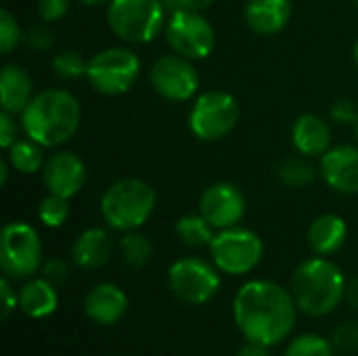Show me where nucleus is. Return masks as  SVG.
I'll use <instances>...</instances> for the list:
<instances>
[{
	"label": "nucleus",
	"instance_id": "nucleus-35",
	"mask_svg": "<svg viewBox=\"0 0 358 356\" xmlns=\"http://www.w3.org/2000/svg\"><path fill=\"white\" fill-rule=\"evenodd\" d=\"M329 120L336 124H357L358 109L350 99H340L329 107Z\"/></svg>",
	"mask_w": 358,
	"mask_h": 356
},
{
	"label": "nucleus",
	"instance_id": "nucleus-2",
	"mask_svg": "<svg viewBox=\"0 0 358 356\" xmlns=\"http://www.w3.org/2000/svg\"><path fill=\"white\" fill-rule=\"evenodd\" d=\"M21 130L27 138L44 149L65 145L80 128V101L65 88H46L31 97L27 107L19 113Z\"/></svg>",
	"mask_w": 358,
	"mask_h": 356
},
{
	"label": "nucleus",
	"instance_id": "nucleus-6",
	"mask_svg": "<svg viewBox=\"0 0 358 356\" xmlns=\"http://www.w3.org/2000/svg\"><path fill=\"white\" fill-rule=\"evenodd\" d=\"M138 76L141 59L126 46H109L88 59L86 80L96 92L105 97L126 94L136 84Z\"/></svg>",
	"mask_w": 358,
	"mask_h": 356
},
{
	"label": "nucleus",
	"instance_id": "nucleus-16",
	"mask_svg": "<svg viewBox=\"0 0 358 356\" xmlns=\"http://www.w3.org/2000/svg\"><path fill=\"white\" fill-rule=\"evenodd\" d=\"M84 311L90 321L99 325L117 323L128 311V296L113 283H96L84 300Z\"/></svg>",
	"mask_w": 358,
	"mask_h": 356
},
{
	"label": "nucleus",
	"instance_id": "nucleus-40",
	"mask_svg": "<svg viewBox=\"0 0 358 356\" xmlns=\"http://www.w3.org/2000/svg\"><path fill=\"white\" fill-rule=\"evenodd\" d=\"M162 4L168 10V15H174V13H180V10H187L189 8L187 0H162Z\"/></svg>",
	"mask_w": 358,
	"mask_h": 356
},
{
	"label": "nucleus",
	"instance_id": "nucleus-20",
	"mask_svg": "<svg viewBox=\"0 0 358 356\" xmlns=\"http://www.w3.org/2000/svg\"><path fill=\"white\" fill-rule=\"evenodd\" d=\"M34 80L17 63H6L0 69V103L4 111L19 115L34 97Z\"/></svg>",
	"mask_w": 358,
	"mask_h": 356
},
{
	"label": "nucleus",
	"instance_id": "nucleus-41",
	"mask_svg": "<svg viewBox=\"0 0 358 356\" xmlns=\"http://www.w3.org/2000/svg\"><path fill=\"white\" fill-rule=\"evenodd\" d=\"M214 2H216V0H187L189 8H193V10H203V8L212 6Z\"/></svg>",
	"mask_w": 358,
	"mask_h": 356
},
{
	"label": "nucleus",
	"instance_id": "nucleus-3",
	"mask_svg": "<svg viewBox=\"0 0 358 356\" xmlns=\"http://www.w3.org/2000/svg\"><path fill=\"white\" fill-rule=\"evenodd\" d=\"M292 294L304 315L327 317L344 300L346 277L336 262L325 256H315L298 264L294 271Z\"/></svg>",
	"mask_w": 358,
	"mask_h": 356
},
{
	"label": "nucleus",
	"instance_id": "nucleus-9",
	"mask_svg": "<svg viewBox=\"0 0 358 356\" xmlns=\"http://www.w3.org/2000/svg\"><path fill=\"white\" fill-rule=\"evenodd\" d=\"M210 256L220 273L235 277L248 275L260 264L264 256V243L254 231L237 225L216 233L210 243Z\"/></svg>",
	"mask_w": 358,
	"mask_h": 356
},
{
	"label": "nucleus",
	"instance_id": "nucleus-39",
	"mask_svg": "<svg viewBox=\"0 0 358 356\" xmlns=\"http://www.w3.org/2000/svg\"><path fill=\"white\" fill-rule=\"evenodd\" d=\"M344 300H346L352 308H358V279H350V281H346V294H344Z\"/></svg>",
	"mask_w": 358,
	"mask_h": 356
},
{
	"label": "nucleus",
	"instance_id": "nucleus-31",
	"mask_svg": "<svg viewBox=\"0 0 358 356\" xmlns=\"http://www.w3.org/2000/svg\"><path fill=\"white\" fill-rule=\"evenodd\" d=\"M331 344L336 350L342 353L358 350V323H342L340 327H336L331 336Z\"/></svg>",
	"mask_w": 358,
	"mask_h": 356
},
{
	"label": "nucleus",
	"instance_id": "nucleus-1",
	"mask_svg": "<svg viewBox=\"0 0 358 356\" xmlns=\"http://www.w3.org/2000/svg\"><path fill=\"white\" fill-rule=\"evenodd\" d=\"M298 311L294 294L266 279L248 281L233 300V317L243 338L268 348L294 332Z\"/></svg>",
	"mask_w": 358,
	"mask_h": 356
},
{
	"label": "nucleus",
	"instance_id": "nucleus-17",
	"mask_svg": "<svg viewBox=\"0 0 358 356\" xmlns=\"http://www.w3.org/2000/svg\"><path fill=\"white\" fill-rule=\"evenodd\" d=\"M243 19L254 34L275 36L283 31L292 19V0H248Z\"/></svg>",
	"mask_w": 358,
	"mask_h": 356
},
{
	"label": "nucleus",
	"instance_id": "nucleus-13",
	"mask_svg": "<svg viewBox=\"0 0 358 356\" xmlns=\"http://www.w3.org/2000/svg\"><path fill=\"white\" fill-rule=\"evenodd\" d=\"M248 204L243 191L235 183H214L199 195V214L216 229L224 231L237 227L245 216Z\"/></svg>",
	"mask_w": 358,
	"mask_h": 356
},
{
	"label": "nucleus",
	"instance_id": "nucleus-19",
	"mask_svg": "<svg viewBox=\"0 0 358 356\" xmlns=\"http://www.w3.org/2000/svg\"><path fill=\"white\" fill-rule=\"evenodd\" d=\"M113 254V239L101 227H90L82 231L71 245V260L76 266L94 271L109 262Z\"/></svg>",
	"mask_w": 358,
	"mask_h": 356
},
{
	"label": "nucleus",
	"instance_id": "nucleus-30",
	"mask_svg": "<svg viewBox=\"0 0 358 356\" xmlns=\"http://www.w3.org/2000/svg\"><path fill=\"white\" fill-rule=\"evenodd\" d=\"M23 34L19 23H17V17L2 8L0 10V52L2 55H10L21 42H23Z\"/></svg>",
	"mask_w": 358,
	"mask_h": 356
},
{
	"label": "nucleus",
	"instance_id": "nucleus-42",
	"mask_svg": "<svg viewBox=\"0 0 358 356\" xmlns=\"http://www.w3.org/2000/svg\"><path fill=\"white\" fill-rule=\"evenodd\" d=\"M8 162H0V187H6L8 183Z\"/></svg>",
	"mask_w": 358,
	"mask_h": 356
},
{
	"label": "nucleus",
	"instance_id": "nucleus-28",
	"mask_svg": "<svg viewBox=\"0 0 358 356\" xmlns=\"http://www.w3.org/2000/svg\"><path fill=\"white\" fill-rule=\"evenodd\" d=\"M69 199L67 197H61V195H52V193H46L40 204H38V218L44 227L48 229H59L67 222L69 218Z\"/></svg>",
	"mask_w": 358,
	"mask_h": 356
},
{
	"label": "nucleus",
	"instance_id": "nucleus-10",
	"mask_svg": "<svg viewBox=\"0 0 358 356\" xmlns=\"http://www.w3.org/2000/svg\"><path fill=\"white\" fill-rule=\"evenodd\" d=\"M168 287L180 302L201 306L218 294L220 275L214 262L185 256L168 269Z\"/></svg>",
	"mask_w": 358,
	"mask_h": 356
},
{
	"label": "nucleus",
	"instance_id": "nucleus-24",
	"mask_svg": "<svg viewBox=\"0 0 358 356\" xmlns=\"http://www.w3.org/2000/svg\"><path fill=\"white\" fill-rule=\"evenodd\" d=\"M176 237L187 248H210L212 239L216 237V229L201 216V214H187L176 220Z\"/></svg>",
	"mask_w": 358,
	"mask_h": 356
},
{
	"label": "nucleus",
	"instance_id": "nucleus-14",
	"mask_svg": "<svg viewBox=\"0 0 358 356\" xmlns=\"http://www.w3.org/2000/svg\"><path fill=\"white\" fill-rule=\"evenodd\" d=\"M42 180L48 193L71 199L86 185V164L78 153L59 149L46 157Z\"/></svg>",
	"mask_w": 358,
	"mask_h": 356
},
{
	"label": "nucleus",
	"instance_id": "nucleus-38",
	"mask_svg": "<svg viewBox=\"0 0 358 356\" xmlns=\"http://www.w3.org/2000/svg\"><path fill=\"white\" fill-rule=\"evenodd\" d=\"M237 356H271L268 353V346H262V344H256V342H248L239 348Z\"/></svg>",
	"mask_w": 358,
	"mask_h": 356
},
{
	"label": "nucleus",
	"instance_id": "nucleus-34",
	"mask_svg": "<svg viewBox=\"0 0 358 356\" xmlns=\"http://www.w3.org/2000/svg\"><path fill=\"white\" fill-rule=\"evenodd\" d=\"M71 8V0H38V15L44 23L61 21Z\"/></svg>",
	"mask_w": 358,
	"mask_h": 356
},
{
	"label": "nucleus",
	"instance_id": "nucleus-33",
	"mask_svg": "<svg viewBox=\"0 0 358 356\" xmlns=\"http://www.w3.org/2000/svg\"><path fill=\"white\" fill-rule=\"evenodd\" d=\"M19 126L21 122H17V115L10 111H0V147L4 151H8L17 141H19Z\"/></svg>",
	"mask_w": 358,
	"mask_h": 356
},
{
	"label": "nucleus",
	"instance_id": "nucleus-44",
	"mask_svg": "<svg viewBox=\"0 0 358 356\" xmlns=\"http://www.w3.org/2000/svg\"><path fill=\"white\" fill-rule=\"evenodd\" d=\"M352 55H355V63H357V67H358V40H357V44H355V52H352Z\"/></svg>",
	"mask_w": 358,
	"mask_h": 356
},
{
	"label": "nucleus",
	"instance_id": "nucleus-8",
	"mask_svg": "<svg viewBox=\"0 0 358 356\" xmlns=\"http://www.w3.org/2000/svg\"><path fill=\"white\" fill-rule=\"evenodd\" d=\"M0 269L15 281L29 279L42 269V241L29 222L13 220L4 225L0 237Z\"/></svg>",
	"mask_w": 358,
	"mask_h": 356
},
{
	"label": "nucleus",
	"instance_id": "nucleus-7",
	"mask_svg": "<svg viewBox=\"0 0 358 356\" xmlns=\"http://www.w3.org/2000/svg\"><path fill=\"white\" fill-rule=\"evenodd\" d=\"M239 122V103L227 90H206L193 99L189 130L195 138L214 143L229 136Z\"/></svg>",
	"mask_w": 358,
	"mask_h": 356
},
{
	"label": "nucleus",
	"instance_id": "nucleus-4",
	"mask_svg": "<svg viewBox=\"0 0 358 356\" xmlns=\"http://www.w3.org/2000/svg\"><path fill=\"white\" fill-rule=\"evenodd\" d=\"M157 193L143 178H122L111 183L101 195V216L109 229L128 233L138 231L155 212Z\"/></svg>",
	"mask_w": 358,
	"mask_h": 356
},
{
	"label": "nucleus",
	"instance_id": "nucleus-32",
	"mask_svg": "<svg viewBox=\"0 0 358 356\" xmlns=\"http://www.w3.org/2000/svg\"><path fill=\"white\" fill-rule=\"evenodd\" d=\"M23 42H25L27 48H31L36 52H46L55 44V34L48 27L36 25V27H29L23 34Z\"/></svg>",
	"mask_w": 358,
	"mask_h": 356
},
{
	"label": "nucleus",
	"instance_id": "nucleus-25",
	"mask_svg": "<svg viewBox=\"0 0 358 356\" xmlns=\"http://www.w3.org/2000/svg\"><path fill=\"white\" fill-rule=\"evenodd\" d=\"M277 176L289 189H306L317 180L319 170L308 162V157L298 153L296 157H287L279 164Z\"/></svg>",
	"mask_w": 358,
	"mask_h": 356
},
{
	"label": "nucleus",
	"instance_id": "nucleus-15",
	"mask_svg": "<svg viewBox=\"0 0 358 356\" xmlns=\"http://www.w3.org/2000/svg\"><path fill=\"white\" fill-rule=\"evenodd\" d=\"M319 174L325 185L344 195L358 193V147L338 145L321 155Z\"/></svg>",
	"mask_w": 358,
	"mask_h": 356
},
{
	"label": "nucleus",
	"instance_id": "nucleus-23",
	"mask_svg": "<svg viewBox=\"0 0 358 356\" xmlns=\"http://www.w3.org/2000/svg\"><path fill=\"white\" fill-rule=\"evenodd\" d=\"M6 162L10 164L13 170H17L19 174H36L42 172L44 168V147L38 145L31 138H19L8 151H6Z\"/></svg>",
	"mask_w": 358,
	"mask_h": 356
},
{
	"label": "nucleus",
	"instance_id": "nucleus-45",
	"mask_svg": "<svg viewBox=\"0 0 358 356\" xmlns=\"http://www.w3.org/2000/svg\"><path fill=\"white\" fill-rule=\"evenodd\" d=\"M355 132H357V138H358V120H357V124H355Z\"/></svg>",
	"mask_w": 358,
	"mask_h": 356
},
{
	"label": "nucleus",
	"instance_id": "nucleus-36",
	"mask_svg": "<svg viewBox=\"0 0 358 356\" xmlns=\"http://www.w3.org/2000/svg\"><path fill=\"white\" fill-rule=\"evenodd\" d=\"M40 271H42V277H44L46 281H50L55 287L63 285V283L69 279V266H67V262L61 260V258H50V260H46V262L42 264Z\"/></svg>",
	"mask_w": 358,
	"mask_h": 356
},
{
	"label": "nucleus",
	"instance_id": "nucleus-26",
	"mask_svg": "<svg viewBox=\"0 0 358 356\" xmlns=\"http://www.w3.org/2000/svg\"><path fill=\"white\" fill-rule=\"evenodd\" d=\"M120 254H122V260L126 262V266L143 269L149 264V260L153 256V243L147 235H143L138 231H128L120 239Z\"/></svg>",
	"mask_w": 358,
	"mask_h": 356
},
{
	"label": "nucleus",
	"instance_id": "nucleus-5",
	"mask_svg": "<svg viewBox=\"0 0 358 356\" xmlns=\"http://www.w3.org/2000/svg\"><path fill=\"white\" fill-rule=\"evenodd\" d=\"M107 23L120 40L149 44L166 29L168 10L162 0H111L107 4Z\"/></svg>",
	"mask_w": 358,
	"mask_h": 356
},
{
	"label": "nucleus",
	"instance_id": "nucleus-12",
	"mask_svg": "<svg viewBox=\"0 0 358 356\" xmlns=\"http://www.w3.org/2000/svg\"><path fill=\"white\" fill-rule=\"evenodd\" d=\"M149 82L153 90L172 103H185L199 94V71L193 65L191 59L168 52L155 59V63L149 69Z\"/></svg>",
	"mask_w": 358,
	"mask_h": 356
},
{
	"label": "nucleus",
	"instance_id": "nucleus-21",
	"mask_svg": "<svg viewBox=\"0 0 358 356\" xmlns=\"http://www.w3.org/2000/svg\"><path fill=\"white\" fill-rule=\"evenodd\" d=\"M348 239V225L338 214H323L308 227V245L317 256H331Z\"/></svg>",
	"mask_w": 358,
	"mask_h": 356
},
{
	"label": "nucleus",
	"instance_id": "nucleus-37",
	"mask_svg": "<svg viewBox=\"0 0 358 356\" xmlns=\"http://www.w3.org/2000/svg\"><path fill=\"white\" fill-rule=\"evenodd\" d=\"M0 294H2V319L6 321L10 317V313L19 306V294L13 290L10 279L4 275V279H0Z\"/></svg>",
	"mask_w": 358,
	"mask_h": 356
},
{
	"label": "nucleus",
	"instance_id": "nucleus-22",
	"mask_svg": "<svg viewBox=\"0 0 358 356\" xmlns=\"http://www.w3.org/2000/svg\"><path fill=\"white\" fill-rule=\"evenodd\" d=\"M59 306L57 287L42 279H27L19 290V308L29 319H46Z\"/></svg>",
	"mask_w": 358,
	"mask_h": 356
},
{
	"label": "nucleus",
	"instance_id": "nucleus-29",
	"mask_svg": "<svg viewBox=\"0 0 358 356\" xmlns=\"http://www.w3.org/2000/svg\"><path fill=\"white\" fill-rule=\"evenodd\" d=\"M334 353H336V348H334L331 340L306 334V336L296 338L287 346L285 356H334Z\"/></svg>",
	"mask_w": 358,
	"mask_h": 356
},
{
	"label": "nucleus",
	"instance_id": "nucleus-46",
	"mask_svg": "<svg viewBox=\"0 0 358 356\" xmlns=\"http://www.w3.org/2000/svg\"><path fill=\"white\" fill-rule=\"evenodd\" d=\"M355 2H357V4H358V0H355Z\"/></svg>",
	"mask_w": 358,
	"mask_h": 356
},
{
	"label": "nucleus",
	"instance_id": "nucleus-18",
	"mask_svg": "<svg viewBox=\"0 0 358 356\" xmlns=\"http://www.w3.org/2000/svg\"><path fill=\"white\" fill-rule=\"evenodd\" d=\"M292 145L304 157H321L331 149V128L317 113H302L294 122Z\"/></svg>",
	"mask_w": 358,
	"mask_h": 356
},
{
	"label": "nucleus",
	"instance_id": "nucleus-11",
	"mask_svg": "<svg viewBox=\"0 0 358 356\" xmlns=\"http://www.w3.org/2000/svg\"><path fill=\"white\" fill-rule=\"evenodd\" d=\"M164 36L172 52H178L191 61L208 59L216 48L214 25L201 15V10L193 8L170 15Z\"/></svg>",
	"mask_w": 358,
	"mask_h": 356
},
{
	"label": "nucleus",
	"instance_id": "nucleus-43",
	"mask_svg": "<svg viewBox=\"0 0 358 356\" xmlns=\"http://www.w3.org/2000/svg\"><path fill=\"white\" fill-rule=\"evenodd\" d=\"M80 2L86 6H101V4H109L111 0H80Z\"/></svg>",
	"mask_w": 358,
	"mask_h": 356
},
{
	"label": "nucleus",
	"instance_id": "nucleus-27",
	"mask_svg": "<svg viewBox=\"0 0 358 356\" xmlns=\"http://www.w3.org/2000/svg\"><path fill=\"white\" fill-rule=\"evenodd\" d=\"M50 69H52V73H55L59 80L71 82V80H78V78H86L88 61L82 57L80 50L67 48V50H61V52H57V55L52 57Z\"/></svg>",
	"mask_w": 358,
	"mask_h": 356
}]
</instances>
